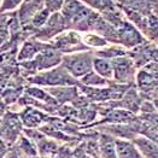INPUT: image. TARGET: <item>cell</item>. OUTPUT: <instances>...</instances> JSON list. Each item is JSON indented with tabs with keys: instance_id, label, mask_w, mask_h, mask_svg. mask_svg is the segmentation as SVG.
<instances>
[{
	"instance_id": "obj_24",
	"label": "cell",
	"mask_w": 158,
	"mask_h": 158,
	"mask_svg": "<svg viewBox=\"0 0 158 158\" xmlns=\"http://www.w3.org/2000/svg\"><path fill=\"white\" fill-rule=\"evenodd\" d=\"M82 40H83V44L89 48V50H100V48H104L106 46L110 45V42L105 40L103 36H100L99 34L91 31V33H83L82 34Z\"/></svg>"
},
{
	"instance_id": "obj_9",
	"label": "cell",
	"mask_w": 158,
	"mask_h": 158,
	"mask_svg": "<svg viewBox=\"0 0 158 158\" xmlns=\"http://www.w3.org/2000/svg\"><path fill=\"white\" fill-rule=\"evenodd\" d=\"M63 57H64L63 53L59 52L48 44L42 51L38 53V56L33 59V62L35 64L38 73H41L60 65L63 62Z\"/></svg>"
},
{
	"instance_id": "obj_25",
	"label": "cell",
	"mask_w": 158,
	"mask_h": 158,
	"mask_svg": "<svg viewBox=\"0 0 158 158\" xmlns=\"http://www.w3.org/2000/svg\"><path fill=\"white\" fill-rule=\"evenodd\" d=\"M80 82L82 86H86V87H106L110 85L111 81L104 79L103 76H100L94 70H92L91 73H88L86 76H83L80 80Z\"/></svg>"
},
{
	"instance_id": "obj_2",
	"label": "cell",
	"mask_w": 158,
	"mask_h": 158,
	"mask_svg": "<svg viewBox=\"0 0 158 158\" xmlns=\"http://www.w3.org/2000/svg\"><path fill=\"white\" fill-rule=\"evenodd\" d=\"M94 51H81V52L64 54L62 65L75 77L80 80L86 76L88 73L93 70V63H94Z\"/></svg>"
},
{
	"instance_id": "obj_16",
	"label": "cell",
	"mask_w": 158,
	"mask_h": 158,
	"mask_svg": "<svg viewBox=\"0 0 158 158\" xmlns=\"http://www.w3.org/2000/svg\"><path fill=\"white\" fill-rule=\"evenodd\" d=\"M48 45V42H44L40 40L35 39V38H29L28 40H26L22 46L18 50V63L19 62H28V60H33L40 51H42L46 46Z\"/></svg>"
},
{
	"instance_id": "obj_8",
	"label": "cell",
	"mask_w": 158,
	"mask_h": 158,
	"mask_svg": "<svg viewBox=\"0 0 158 158\" xmlns=\"http://www.w3.org/2000/svg\"><path fill=\"white\" fill-rule=\"evenodd\" d=\"M100 17V13L91 7L83 5L82 9L74 16V18L70 21L69 27L73 30H76L81 34L83 33H91L94 29V26Z\"/></svg>"
},
{
	"instance_id": "obj_1",
	"label": "cell",
	"mask_w": 158,
	"mask_h": 158,
	"mask_svg": "<svg viewBox=\"0 0 158 158\" xmlns=\"http://www.w3.org/2000/svg\"><path fill=\"white\" fill-rule=\"evenodd\" d=\"M28 85L40 87H63V86H81V82L75 79L64 66L58 65L51 70L41 71L28 80Z\"/></svg>"
},
{
	"instance_id": "obj_5",
	"label": "cell",
	"mask_w": 158,
	"mask_h": 158,
	"mask_svg": "<svg viewBox=\"0 0 158 158\" xmlns=\"http://www.w3.org/2000/svg\"><path fill=\"white\" fill-rule=\"evenodd\" d=\"M69 29H70L69 24L62 12H54L50 16L47 23L41 29H39L33 38L44 41V42H50L56 36H58L59 34H62L63 31L69 30Z\"/></svg>"
},
{
	"instance_id": "obj_15",
	"label": "cell",
	"mask_w": 158,
	"mask_h": 158,
	"mask_svg": "<svg viewBox=\"0 0 158 158\" xmlns=\"http://www.w3.org/2000/svg\"><path fill=\"white\" fill-rule=\"evenodd\" d=\"M144 100L145 99L140 94L136 86L133 85L132 87L126 92V94L122 97V99L118 100L117 103H118V107H122L124 110H128L133 114L138 115V114H140L141 105H143Z\"/></svg>"
},
{
	"instance_id": "obj_20",
	"label": "cell",
	"mask_w": 158,
	"mask_h": 158,
	"mask_svg": "<svg viewBox=\"0 0 158 158\" xmlns=\"http://www.w3.org/2000/svg\"><path fill=\"white\" fill-rule=\"evenodd\" d=\"M98 150L102 158H117L116 138L110 134H100L98 141Z\"/></svg>"
},
{
	"instance_id": "obj_11",
	"label": "cell",
	"mask_w": 158,
	"mask_h": 158,
	"mask_svg": "<svg viewBox=\"0 0 158 158\" xmlns=\"http://www.w3.org/2000/svg\"><path fill=\"white\" fill-rule=\"evenodd\" d=\"M21 121L23 123V127L26 129H36L41 128L44 124L47 123V119L51 115H48L47 112L33 107V106H26L22 111L18 112Z\"/></svg>"
},
{
	"instance_id": "obj_28",
	"label": "cell",
	"mask_w": 158,
	"mask_h": 158,
	"mask_svg": "<svg viewBox=\"0 0 158 158\" xmlns=\"http://www.w3.org/2000/svg\"><path fill=\"white\" fill-rule=\"evenodd\" d=\"M64 2H65V0H46L45 7H46L51 13L60 12V10H62Z\"/></svg>"
},
{
	"instance_id": "obj_12",
	"label": "cell",
	"mask_w": 158,
	"mask_h": 158,
	"mask_svg": "<svg viewBox=\"0 0 158 158\" xmlns=\"http://www.w3.org/2000/svg\"><path fill=\"white\" fill-rule=\"evenodd\" d=\"M138 118V115L133 114L128 110L122 107H115L106 112L104 116L100 117V121L94 122L92 126H100V124H128Z\"/></svg>"
},
{
	"instance_id": "obj_27",
	"label": "cell",
	"mask_w": 158,
	"mask_h": 158,
	"mask_svg": "<svg viewBox=\"0 0 158 158\" xmlns=\"http://www.w3.org/2000/svg\"><path fill=\"white\" fill-rule=\"evenodd\" d=\"M24 0H1V13L17 11Z\"/></svg>"
},
{
	"instance_id": "obj_29",
	"label": "cell",
	"mask_w": 158,
	"mask_h": 158,
	"mask_svg": "<svg viewBox=\"0 0 158 158\" xmlns=\"http://www.w3.org/2000/svg\"><path fill=\"white\" fill-rule=\"evenodd\" d=\"M80 1H82L86 6L91 7V9L98 11V12H99V10L102 7V2H103V0H80Z\"/></svg>"
},
{
	"instance_id": "obj_19",
	"label": "cell",
	"mask_w": 158,
	"mask_h": 158,
	"mask_svg": "<svg viewBox=\"0 0 158 158\" xmlns=\"http://www.w3.org/2000/svg\"><path fill=\"white\" fill-rule=\"evenodd\" d=\"M24 93L28 94L29 97L36 99V100L40 102V103L46 104V105H50V106H52V107H56V109H58V107L60 106L58 103H57V100L50 94V92H48L45 87L34 86V85H28Z\"/></svg>"
},
{
	"instance_id": "obj_30",
	"label": "cell",
	"mask_w": 158,
	"mask_h": 158,
	"mask_svg": "<svg viewBox=\"0 0 158 158\" xmlns=\"http://www.w3.org/2000/svg\"><path fill=\"white\" fill-rule=\"evenodd\" d=\"M151 102L153 103V105H155V107H156V110L158 111V95H156V97H155V98H153Z\"/></svg>"
},
{
	"instance_id": "obj_26",
	"label": "cell",
	"mask_w": 158,
	"mask_h": 158,
	"mask_svg": "<svg viewBox=\"0 0 158 158\" xmlns=\"http://www.w3.org/2000/svg\"><path fill=\"white\" fill-rule=\"evenodd\" d=\"M83 5H85V4H83L82 1H80V0H65L63 7H62V10H60V12L64 16V18L66 19L68 24H69L70 21L74 18V16L82 9ZM69 28H70V27H69Z\"/></svg>"
},
{
	"instance_id": "obj_14",
	"label": "cell",
	"mask_w": 158,
	"mask_h": 158,
	"mask_svg": "<svg viewBox=\"0 0 158 158\" xmlns=\"http://www.w3.org/2000/svg\"><path fill=\"white\" fill-rule=\"evenodd\" d=\"M50 94L57 100L59 105L73 104L80 95L81 91L77 86H63V87H47Z\"/></svg>"
},
{
	"instance_id": "obj_21",
	"label": "cell",
	"mask_w": 158,
	"mask_h": 158,
	"mask_svg": "<svg viewBox=\"0 0 158 158\" xmlns=\"http://www.w3.org/2000/svg\"><path fill=\"white\" fill-rule=\"evenodd\" d=\"M116 152L117 158H143L135 144L126 139L116 138Z\"/></svg>"
},
{
	"instance_id": "obj_17",
	"label": "cell",
	"mask_w": 158,
	"mask_h": 158,
	"mask_svg": "<svg viewBox=\"0 0 158 158\" xmlns=\"http://www.w3.org/2000/svg\"><path fill=\"white\" fill-rule=\"evenodd\" d=\"M46 0H24L21 7L17 10L22 26L26 27L30 23L33 17L45 7Z\"/></svg>"
},
{
	"instance_id": "obj_10",
	"label": "cell",
	"mask_w": 158,
	"mask_h": 158,
	"mask_svg": "<svg viewBox=\"0 0 158 158\" xmlns=\"http://www.w3.org/2000/svg\"><path fill=\"white\" fill-rule=\"evenodd\" d=\"M135 86L145 100H152L158 95V77L147 71L145 68L139 69Z\"/></svg>"
},
{
	"instance_id": "obj_7",
	"label": "cell",
	"mask_w": 158,
	"mask_h": 158,
	"mask_svg": "<svg viewBox=\"0 0 158 158\" xmlns=\"http://www.w3.org/2000/svg\"><path fill=\"white\" fill-rule=\"evenodd\" d=\"M23 123L19 114L7 109L1 117V138L2 141L15 143L22 132Z\"/></svg>"
},
{
	"instance_id": "obj_23",
	"label": "cell",
	"mask_w": 158,
	"mask_h": 158,
	"mask_svg": "<svg viewBox=\"0 0 158 158\" xmlns=\"http://www.w3.org/2000/svg\"><path fill=\"white\" fill-rule=\"evenodd\" d=\"M93 70L109 81H114V65L111 59L95 57L93 63Z\"/></svg>"
},
{
	"instance_id": "obj_4",
	"label": "cell",
	"mask_w": 158,
	"mask_h": 158,
	"mask_svg": "<svg viewBox=\"0 0 158 158\" xmlns=\"http://www.w3.org/2000/svg\"><path fill=\"white\" fill-rule=\"evenodd\" d=\"M112 65H114L115 82L122 83V85H129V86L135 85L139 69L129 54L112 59Z\"/></svg>"
},
{
	"instance_id": "obj_6",
	"label": "cell",
	"mask_w": 158,
	"mask_h": 158,
	"mask_svg": "<svg viewBox=\"0 0 158 158\" xmlns=\"http://www.w3.org/2000/svg\"><path fill=\"white\" fill-rule=\"evenodd\" d=\"M117 36H118V45L123 46L128 51L145 44L147 41L143 35V33L128 19H126L121 26L117 27Z\"/></svg>"
},
{
	"instance_id": "obj_3",
	"label": "cell",
	"mask_w": 158,
	"mask_h": 158,
	"mask_svg": "<svg viewBox=\"0 0 158 158\" xmlns=\"http://www.w3.org/2000/svg\"><path fill=\"white\" fill-rule=\"evenodd\" d=\"M48 44L52 47H54L56 50H58L59 52H62L63 54H70V53L88 51L89 50L83 44L82 34L76 31V30H73V29L63 31L62 34L56 36L52 41H50Z\"/></svg>"
},
{
	"instance_id": "obj_22",
	"label": "cell",
	"mask_w": 158,
	"mask_h": 158,
	"mask_svg": "<svg viewBox=\"0 0 158 158\" xmlns=\"http://www.w3.org/2000/svg\"><path fill=\"white\" fill-rule=\"evenodd\" d=\"M129 51L127 48H124L123 46L117 45V44H110L109 46H106L104 48L100 50H95L94 56L95 57H100V58H106V59H115L118 57H124L128 56Z\"/></svg>"
},
{
	"instance_id": "obj_13",
	"label": "cell",
	"mask_w": 158,
	"mask_h": 158,
	"mask_svg": "<svg viewBox=\"0 0 158 158\" xmlns=\"http://www.w3.org/2000/svg\"><path fill=\"white\" fill-rule=\"evenodd\" d=\"M121 6L143 16H158V0H121Z\"/></svg>"
},
{
	"instance_id": "obj_18",
	"label": "cell",
	"mask_w": 158,
	"mask_h": 158,
	"mask_svg": "<svg viewBox=\"0 0 158 158\" xmlns=\"http://www.w3.org/2000/svg\"><path fill=\"white\" fill-rule=\"evenodd\" d=\"M143 158H158V143L144 135H138L133 139Z\"/></svg>"
}]
</instances>
